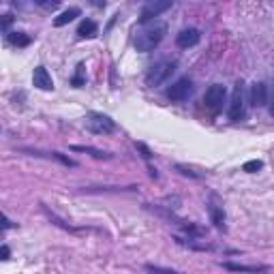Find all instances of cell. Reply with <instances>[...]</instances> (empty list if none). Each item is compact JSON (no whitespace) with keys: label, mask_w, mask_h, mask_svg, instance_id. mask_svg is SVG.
<instances>
[{"label":"cell","mask_w":274,"mask_h":274,"mask_svg":"<svg viewBox=\"0 0 274 274\" xmlns=\"http://www.w3.org/2000/svg\"><path fill=\"white\" fill-rule=\"evenodd\" d=\"M270 114L274 116V97H272V107H270Z\"/></svg>","instance_id":"23"},{"label":"cell","mask_w":274,"mask_h":274,"mask_svg":"<svg viewBox=\"0 0 274 274\" xmlns=\"http://www.w3.org/2000/svg\"><path fill=\"white\" fill-rule=\"evenodd\" d=\"M75 17H79V9H77V7H71V9L62 11V13L54 19V26H58V28H60V26H65V24L73 22Z\"/></svg>","instance_id":"13"},{"label":"cell","mask_w":274,"mask_h":274,"mask_svg":"<svg viewBox=\"0 0 274 274\" xmlns=\"http://www.w3.org/2000/svg\"><path fill=\"white\" fill-rule=\"evenodd\" d=\"M165 32H167V26H165L163 22H152V24L146 22V26L135 32V41H133L135 50L137 52H152L154 47L163 41Z\"/></svg>","instance_id":"1"},{"label":"cell","mask_w":274,"mask_h":274,"mask_svg":"<svg viewBox=\"0 0 274 274\" xmlns=\"http://www.w3.org/2000/svg\"><path fill=\"white\" fill-rule=\"evenodd\" d=\"M90 3H92L94 7H99V9H103V7H105V3H107V0H90Z\"/></svg>","instance_id":"21"},{"label":"cell","mask_w":274,"mask_h":274,"mask_svg":"<svg viewBox=\"0 0 274 274\" xmlns=\"http://www.w3.org/2000/svg\"><path fill=\"white\" fill-rule=\"evenodd\" d=\"M172 3H174V0H152V3L146 5L144 11H141L139 22L146 24V22H150V19H154V17H159L161 13H165V11L172 7Z\"/></svg>","instance_id":"6"},{"label":"cell","mask_w":274,"mask_h":274,"mask_svg":"<svg viewBox=\"0 0 274 274\" xmlns=\"http://www.w3.org/2000/svg\"><path fill=\"white\" fill-rule=\"evenodd\" d=\"M34 3H37V5H45V0H34Z\"/></svg>","instance_id":"24"},{"label":"cell","mask_w":274,"mask_h":274,"mask_svg":"<svg viewBox=\"0 0 274 274\" xmlns=\"http://www.w3.org/2000/svg\"><path fill=\"white\" fill-rule=\"evenodd\" d=\"M71 150H75V152H88V154H92L94 159H110V152H103V150L90 148V146H71Z\"/></svg>","instance_id":"14"},{"label":"cell","mask_w":274,"mask_h":274,"mask_svg":"<svg viewBox=\"0 0 274 274\" xmlns=\"http://www.w3.org/2000/svg\"><path fill=\"white\" fill-rule=\"evenodd\" d=\"M244 114V99H242V84H236L231 92V103H229V118L231 120H240Z\"/></svg>","instance_id":"7"},{"label":"cell","mask_w":274,"mask_h":274,"mask_svg":"<svg viewBox=\"0 0 274 274\" xmlns=\"http://www.w3.org/2000/svg\"><path fill=\"white\" fill-rule=\"evenodd\" d=\"M73 86L75 88H79V86H84V67H77V75L73 77Z\"/></svg>","instance_id":"18"},{"label":"cell","mask_w":274,"mask_h":274,"mask_svg":"<svg viewBox=\"0 0 274 274\" xmlns=\"http://www.w3.org/2000/svg\"><path fill=\"white\" fill-rule=\"evenodd\" d=\"M137 146V150H141V152H144V159H150V150L144 146V144H135Z\"/></svg>","instance_id":"19"},{"label":"cell","mask_w":274,"mask_h":274,"mask_svg":"<svg viewBox=\"0 0 274 274\" xmlns=\"http://www.w3.org/2000/svg\"><path fill=\"white\" fill-rule=\"evenodd\" d=\"M77 34H79L81 39H92V37H97V24H94L92 19H84V22L79 24Z\"/></svg>","instance_id":"12"},{"label":"cell","mask_w":274,"mask_h":274,"mask_svg":"<svg viewBox=\"0 0 274 274\" xmlns=\"http://www.w3.org/2000/svg\"><path fill=\"white\" fill-rule=\"evenodd\" d=\"M223 268L234 270V272H259V270H266V266H242V264H223Z\"/></svg>","instance_id":"15"},{"label":"cell","mask_w":274,"mask_h":274,"mask_svg":"<svg viewBox=\"0 0 274 274\" xmlns=\"http://www.w3.org/2000/svg\"><path fill=\"white\" fill-rule=\"evenodd\" d=\"M178 45L180 47H193V45H197L199 43V30L197 28H184L180 34H178Z\"/></svg>","instance_id":"11"},{"label":"cell","mask_w":274,"mask_h":274,"mask_svg":"<svg viewBox=\"0 0 274 274\" xmlns=\"http://www.w3.org/2000/svg\"><path fill=\"white\" fill-rule=\"evenodd\" d=\"M32 84L37 86L39 90H52L54 88V81H52V75L47 73L45 67H37L32 73Z\"/></svg>","instance_id":"9"},{"label":"cell","mask_w":274,"mask_h":274,"mask_svg":"<svg viewBox=\"0 0 274 274\" xmlns=\"http://www.w3.org/2000/svg\"><path fill=\"white\" fill-rule=\"evenodd\" d=\"M191 94H193V81H191L188 77H182V79H178L176 84H172L167 88V97L172 101H186Z\"/></svg>","instance_id":"5"},{"label":"cell","mask_w":274,"mask_h":274,"mask_svg":"<svg viewBox=\"0 0 274 274\" xmlns=\"http://www.w3.org/2000/svg\"><path fill=\"white\" fill-rule=\"evenodd\" d=\"M9 41L13 43V45H17V47H24V45H28V43H30V37H26L24 32H13V34L9 37Z\"/></svg>","instance_id":"16"},{"label":"cell","mask_w":274,"mask_h":274,"mask_svg":"<svg viewBox=\"0 0 274 274\" xmlns=\"http://www.w3.org/2000/svg\"><path fill=\"white\" fill-rule=\"evenodd\" d=\"M86 129L92 131V133H97V135H110V133L116 131V122L105 114L90 112L86 116Z\"/></svg>","instance_id":"2"},{"label":"cell","mask_w":274,"mask_h":274,"mask_svg":"<svg viewBox=\"0 0 274 274\" xmlns=\"http://www.w3.org/2000/svg\"><path fill=\"white\" fill-rule=\"evenodd\" d=\"M0 253H3V259H9V246H3V251Z\"/></svg>","instance_id":"22"},{"label":"cell","mask_w":274,"mask_h":274,"mask_svg":"<svg viewBox=\"0 0 274 274\" xmlns=\"http://www.w3.org/2000/svg\"><path fill=\"white\" fill-rule=\"evenodd\" d=\"M174 69H176V62H159V65H154V67L148 71V75H146V84H148V86H159V84H163V81L174 73Z\"/></svg>","instance_id":"3"},{"label":"cell","mask_w":274,"mask_h":274,"mask_svg":"<svg viewBox=\"0 0 274 274\" xmlns=\"http://www.w3.org/2000/svg\"><path fill=\"white\" fill-rule=\"evenodd\" d=\"M208 212H210V219L214 223V227L225 229V210H223V204H221V199L217 195H210Z\"/></svg>","instance_id":"8"},{"label":"cell","mask_w":274,"mask_h":274,"mask_svg":"<svg viewBox=\"0 0 274 274\" xmlns=\"http://www.w3.org/2000/svg\"><path fill=\"white\" fill-rule=\"evenodd\" d=\"M146 268H148V270H157V272H172L170 268H161V266H152V264H148Z\"/></svg>","instance_id":"20"},{"label":"cell","mask_w":274,"mask_h":274,"mask_svg":"<svg viewBox=\"0 0 274 274\" xmlns=\"http://www.w3.org/2000/svg\"><path fill=\"white\" fill-rule=\"evenodd\" d=\"M268 101V88L264 81H255L251 86V105L253 107H264Z\"/></svg>","instance_id":"10"},{"label":"cell","mask_w":274,"mask_h":274,"mask_svg":"<svg viewBox=\"0 0 274 274\" xmlns=\"http://www.w3.org/2000/svg\"><path fill=\"white\" fill-rule=\"evenodd\" d=\"M225 97H227V90H225V86L214 84V86H210V88L206 90V94H204V103H206L208 110L219 112V110H221V105L225 103Z\"/></svg>","instance_id":"4"},{"label":"cell","mask_w":274,"mask_h":274,"mask_svg":"<svg viewBox=\"0 0 274 274\" xmlns=\"http://www.w3.org/2000/svg\"><path fill=\"white\" fill-rule=\"evenodd\" d=\"M261 167H264V163H261L259 159H255V161H248V163H244V172H248V174H255V172H259Z\"/></svg>","instance_id":"17"}]
</instances>
